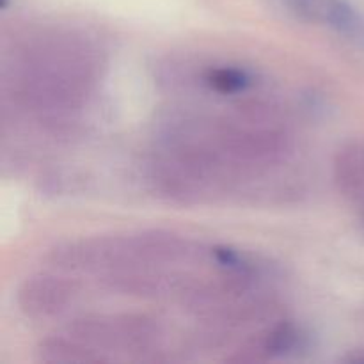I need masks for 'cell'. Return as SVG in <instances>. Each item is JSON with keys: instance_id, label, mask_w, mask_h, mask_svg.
Instances as JSON below:
<instances>
[{"instance_id": "6", "label": "cell", "mask_w": 364, "mask_h": 364, "mask_svg": "<svg viewBox=\"0 0 364 364\" xmlns=\"http://www.w3.org/2000/svg\"><path fill=\"white\" fill-rule=\"evenodd\" d=\"M301 331L291 323H281L267 336L265 350L269 355H288L301 347Z\"/></svg>"}, {"instance_id": "2", "label": "cell", "mask_w": 364, "mask_h": 364, "mask_svg": "<svg viewBox=\"0 0 364 364\" xmlns=\"http://www.w3.org/2000/svg\"><path fill=\"white\" fill-rule=\"evenodd\" d=\"M334 178L338 188L348 198H358L364 191V146L347 142L334 160Z\"/></svg>"}, {"instance_id": "7", "label": "cell", "mask_w": 364, "mask_h": 364, "mask_svg": "<svg viewBox=\"0 0 364 364\" xmlns=\"http://www.w3.org/2000/svg\"><path fill=\"white\" fill-rule=\"evenodd\" d=\"M323 2L326 0H288V4H290L295 13L301 14L302 18L316 21H322Z\"/></svg>"}, {"instance_id": "4", "label": "cell", "mask_w": 364, "mask_h": 364, "mask_svg": "<svg viewBox=\"0 0 364 364\" xmlns=\"http://www.w3.org/2000/svg\"><path fill=\"white\" fill-rule=\"evenodd\" d=\"M206 84L217 92L223 95H235V92L244 91L249 85L251 78L245 71L238 70V68H215L206 73Z\"/></svg>"}, {"instance_id": "9", "label": "cell", "mask_w": 364, "mask_h": 364, "mask_svg": "<svg viewBox=\"0 0 364 364\" xmlns=\"http://www.w3.org/2000/svg\"><path fill=\"white\" fill-rule=\"evenodd\" d=\"M7 4H9V0H0V6L2 7H7Z\"/></svg>"}, {"instance_id": "1", "label": "cell", "mask_w": 364, "mask_h": 364, "mask_svg": "<svg viewBox=\"0 0 364 364\" xmlns=\"http://www.w3.org/2000/svg\"><path fill=\"white\" fill-rule=\"evenodd\" d=\"M71 295V287L66 281L52 276H36L25 281L18 302L25 315L41 318L64 309Z\"/></svg>"}, {"instance_id": "3", "label": "cell", "mask_w": 364, "mask_h": 364, "mask_svg": "<svg viewBox=\"0 0 364 364\" xmlns=\"http://www.w3.org/2000/svg\"><path fill=\"white\" fill-rule=\"evenodd\" d=\"M322 21H326L343 34L354 36L361 32V20L347 0H326Z\"/></svg>"}, {"instance_id": "8", "label": "cell", "mask_w": 364, "mask_h": 364, "mask_svg": "<svg viewBox=\"0 0 364 364\" xmlns=\"http://www.w3.org/2000/svg\"><path fill=\"white\" fill-rule=\"evenodd\" d=\"M213 255H215L217 262L223 263L224 267H230V269H245L244 262H242L240 255H238L237 251H233V249L230 247H217L215 251H213Z\"/></svg>"}, {"instance_id": "5", "label": "cell", "mask_w": 364, "mask_h": 364, "mask_svg": "<svg viewBox=\"0 0 364 364\" xmlns=\"http://www.w3.org/2000/svg\"><path fill=\"white\" fill-rule=\"evenodd\" d=\"M43 361L50 363H77V361H95L96 358L87 355L84 348L78 347L77 343H70L66 340H48L41 345Z\"/></svg>"}]
</instances>
